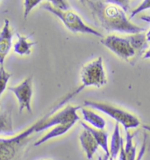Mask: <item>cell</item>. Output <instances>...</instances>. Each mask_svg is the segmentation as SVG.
Segmentation results:
<instances>
[{
    "instance_id": "obj_1",
    "label": "cell",
    "mask_w": 150,
    "mask_h": 160,
    "mask_svg": "<svg viewBox=\"0 0 150 160\" xmlns=\"http://www.w3.org/2000/svg\"><path fill=\"white\" fill-rule=\"evenodd\" d=\"M87 4L94 17L106 31L128 34L143 33L145 31L143 28L132 23L126 12L116 5L99 0H90Z\"/></svg>"
},
{
    "instance_id": "obj_9",
    "label": "cell",
    "mask_w": 150,
    "mask_h": 160,
    "mask_svg": "<svg viewBox=\"0 0 150 160\" xmlns=\"http://www.w3.org/2000/svg\"><path fill=\"white\" fill-rule=\"evenodd\" d=\"M79 141L87 158L91 159L99 147V143L94 138L93 135L88 129L84 128V130L80 134Z\"/></svg>"
},
{
    "instance_id": "obj_6",
    "label": "cell",
    "mask_w": 150,
    "mask_h": 160,
    "mask_svg": "<svg viewBox=\"0 0 150 160\" xmlns=\"http://www.w3.org/2000/svg\"><path fill=\"white\" fill-rule=\"evenodd\" d=\"M80 79L82 82V85L80 86L81 90L89 86L100 88L106 85L107 78L104 67L103 57H97L92 61L85 63L80 72Z\"/></svg>"
},
{
    "instance_id": "obj_3",
    "label": "cell",
    "mask_w": 150,
    "mask_h": 160,
    "mask_svg": "<svg viewBox=\"0 0 150 160\" xmlns=\"http://www.w3.org/2000/svg\"><path fill=\"white\" fill-rule=\"evenodd\" d=\"M41 119L19 134L10 137H0V160H22L32 136L37 133Z\"/></svg>"
},
{
    "instance_id": "obj_15",
    "label": "cell",
    "mask_w": 150,
    "mask_h": 160,
    "mask_svg": "<svg viewBox=\"0 0 150 160\" xmlns=\"http://www.w3.org/2000/svg\"><path fill=\"white\" fill-rule=\"evenodd\" d=\"M133 136L129 132L126 130V142L124 143V150L127 160H141L145 152V144L142 146L139 156L136 157V147L133 144Z\"/></svg>"
},
{
    "instance_id": "obj_16",
    "label": "cell",
    "mask_w": 150,
    "mask_h": 160,
    "mask_svg": "<svg viewBox=\"0 0 150 160\" xmlns=\"http://www.w3.org/2000/svg\"><path fill=\"white\" fill-rule=\"evenodd\" d=\"M18 40L13 45V51L19 56H29L32 51V48L35 45L34 42H30L28 36H23L16 33Z\"/></svg>"
},
{
    "instance_id": "obj_20",
    "label": "cell",
    "mask_w": 150,
    "mask_h": 160,
    "mask_svg": "<svg viewBox=\"0 0 150 160\" xmlns=\"http://www.w3.org/2000/svg\"><path fill=\"white\" fill-rule=\"evenodd\" d=\"M148 9H150V0H143L141 5H138L135 9L132 11L131 14H130V19H133L137 14H139V13L142 12L143 11Z\"/></svg>"
},
{
    "instance_id": "obj_10",
    "label": "cell",
    "mask_w": 150,
    "mask_h": 160,
    "mask_svg": "<svg viewBox=\"0 0 150 160\" xmlns=\"http://www.w3.org/2000/svg\"><path fill=\"white\" fill-rule=\"evenodd\" d=\"M75 123H68V124H61V125H57L50 128V130L46 133L43 137H41L39 140L34 142V146L37 147L47 142V141L56 138V137H61L63 135H65L66 133L70 130L71 128H73V126L75 125Z\"/></svg>"
},
{
    "instance_id": "obj_27",
    "label": "cell",
    "mask_w": 150,
    "mask_h": 160,
    "mask_svg": "<svg viewBox=\"0 0 150 160\" xmlns=\"http://www.w3.org/2000/svg\"><path fill=\"white\" fill-rule=\"evenodd\" d=\"M0 2H1V0H0Z\"/></svg>"
},
{
    "instance_id": "obj_13",
    "label": "cell",
    "mask_w": 150,
    "mask_h": 160,
    "mask_svg": "<svg viewBox=\"0 0 150 160\" xmlns=\"http://www.w3.org/2000/svg\"><path fill=\"white\" fill-rule=\"evenodd\" d=\"M80 110L84 120L87 123H89L91 127L99 129H104L106 126V121L104 119V117L99 115V113H95L93 110L90 109L87 107L81 108Z\"/></svg>"
},
{
    "instance_id": "obj_11",
    "label": "cell",
    "mask_w": 150,
    "mask_h": 160,
    "mask_svg": "<svg viewBox=\"0 0 150 160\" xmlns=\"http://www.w3.org/2000/svg\"><path fill=\"white\" fill-rule=\"evenodd\" d=\"M0 135L8 137L14 135L12 112L9 108L3 106L0 108Z\"/></svg>"
},
{
    "instance_id": "obj_23",
    "label": "cell",
    "mask_w": 150,
    "mask_h": 160,
    "mask_svg": "<svg viewBox=\"0 0 150 160\" xmlns=\"http://www.w3.org/2000/svg\"><path fill=\"white\" fill-rule=\"evenodd\" d=\"M145 34H146V39H147L148 42H150V29L145 33Z\"/></svg>"
},
{
    "instance_id": "obj_5",
    "label": "cell",
    "mask_w": 150,
    "mask_h": 160,
    "mask_svg": "<svg viewBox=\"0 0 150 160\" xmlns=\"http://www.w3.org/2000/svg\"><path fill=\"white\" fill-rule=\"evenodd\" d=\"M85 106L87 108L99 110L102 113L107 114L108 116L113 118L116 122L120 124L125 128V130H129L132 128H136L141 125L140 119L134 114L127 112L123 108L115 107L112 104L94 101V100H85Z\"/></svg>"
},
{
    "instance_id": "obj_12",
    "label": "cell",
    "mask_w": 150,
    "mask_h": 160,
    "mask_svg": "<svg viewBox=\"0 0 150 160\" xmlns=\"http://www.w3.org/2000/svg\"><path fill=\"white\" fill-rule=\"evenodd\" d=\"M82 126L84 128L88 129L94 138L96 139L97 142L99 143V147H101V149L103 150L104 152L105 153L106 158L109 159L110 158V151H109V144H108V134L107 132L104 129H99V128H95L89 126L88 124L85 122H81Z\"/></svg>"
},
{
    "instance_id": "obj_19",
    "label": "cell",
    "mask_w": 150,
    "mask_h": 160,
    "mask_svg": "<svg viewBox=\"0 0 150 160\" xmlns=\"http://www.w3.org/2000/svg\"><path fill=\"white\" fill-rule=\"evenodd\" d=\"M104 3L110 4V5H116L118 7L121 8L125 12L129 11L130 5H129V0H104Z\"/></svg>"
},
{
    "instance_id": "obj_14",
    "label": "cell",
    "mask_w": 150,
    "mask_h": 160,
    "mask_svg": "<svg viewBox=\"0 0 150 160\" xmlns=\"http://www.w3.org/2000/svg\"><path fill=\"white\" fill-rule=\"evenodd\" d=\"M123 144H124V142H123V139H122L121 135H120L119 124L116 122L113 135L111 137L110 146H109L110 158H112L113 159H116L119 154V151H120V149H121Z\"/></svg>"
},
{
    "instance_id": "obj_25",
    "label": "cell",
    "mask_w": 150,
    "mask_h": 160,
    "mask_svg": "<svg viewBox=\"0 0 150 160\" xmlns=\"http://www.w3.org/2000/svg\"><path fill=\"white\" fill-rule=\"evenodd\" d=\"M80 2L82 3V4H86V3H88L90 0H79Z\"/></svg>"
},
{
    "instance_id": "obj_21",
    "label": "cell",
    "mask_w": 150,
    "mask_h": 160,
    "mask_svg": "<svg viewBox=\"0 0 150 160\" xmlns=\"http://www.w3.org/2000/svg\"><path fill=\"white\" fill-rule=\"evenodd\" d=\"M49 2V4L57 9L66 11L70 9V6L68 4L67 0H47Z\"/></svg>"
},
{
    "instance_id": "obj_26",
    "label": "cell",
    "mask_w": 150,
    "mask_h": 160,
    "mask_svg": "<svg viewBox=\"0 0 150 160\" xmlns=\"http://www.w3.org/2000/svg\"><path fill=\"white\" fill-rule=\"evenodd\" d=\"M1 106H2V105H1V104H0V108H1Z\"/></svg>"
},
{
    "instance_id": "obj_7",
    "label": "cell",
    "mask_w": 150,
    "mask_h": 160,
    "mask_svg": "<svg viewBox=\"0 0 150 160\" xmlns=\"http://www.w3.org/2000/svg\"><path fill=\"white\" fill-rule=\"evenodd\" d=\"M7 89L12 92L19 102V112L22 113L23 110H27L29 113H32V97L33 94V76L27 77L19 84V85L8 87Z\"/></svg>"
},
{
    "instance_id": "obj_22",
    "label": "cell",
    "mask_w": 150,
    "mask_h": 160,
    "mask_svg": "<svg viewBox=\"0 0 150 160\" xmlns=\"http://www.w3.org/2000/svg\"><path fill=\"white\" fill-rule=\"evenodd\" d=\"M143 58H144V59H149L150 58V46H148V49H146V51L144 52Z\"/></svg>"
},
{
    "instance_id": "obj_8",
    "label": "cell",
    "mask_w": 150,
    "mask_h": 160,
    "mask_svg": "<svg viewBox=\"0 0 150 160\" xmlns=\"http://www.w3.org/2000/svg\"><path fill=\"white\" fill-rule=\"evenodd\" d=\"M12 47V32L9 19H5L3 28L0 32V65H4L5 58Z\"/></svg>"
},
{
    "instance_id": "obj_18",
    "label": "cell",
    "mask_w": 150,
    "mask_h": 160,
    "mask_svg": "<svg viewBox=\"0 0 150 160\" xmlns=\"http://www.w3.org/2000/svg\"><path fill=\"white\" fill-rule=\"evenodd\" d=\"M43 0H24V18L25 19L27 18L31 11L40 5Z\"/></svg>"
},
{
    "instance_id": "obj_4",
    "label": "cell",
    "mask_w": 150,
    "mask_h": 160,
    "mask_svg": "<svg viewBox=\"0 0 150 160\" xmlns=\"http://www.w3.org/2000/svg\"><path fill=\"white\" fill-rule=\"evenodd\" d=\"M41 8L49 12L56 17L61 20L66 28L69 29L70 32L74 33H85V34H92L94 36L103 38V34L98 30L90 28L87 24L84 22V20L75 12L70 10H62L55 8L49 3H46L41 5Z\"/></svg>"
},
{
    "instance_id": "obj_17",
    "label": "cell",
    "mask_w": 150,
    "mask_h": 160,
    "mask_svg": "<svg viewBox=\"0 0 150 160\" xmlns=\"http://www.w3.org/2000/svg\"><path fill=\"white\" fill-rule=\"evenodd\" d=\"M12 76V73L5 70V66L0 65V97L5 92L6 88H8L7 85Z\"/></svg>"
},
{
    "instance_id": "obj_24",
    "label": "cell",
    "mask_w": 150,
    "mask_h": 160,
    "mask_svg": "<svg viewBox=\"0 0 150 160\" xmlns=\"http://www.w3.org/2000/svg\"><path fill=\"white\" fill-rule=\"evenodd\" d=\"M142 128H143L145 130H147V131L150 132V125L149 124H145V125H143V126H142Z\"/></svg>"
},
{
    "instance_id": "obj_2",
    "label": "cell",
    "mask_w": 150,
    "mask_h": 160,
    "mask_svg": "<svg viewBox=\"0 0 150 160\" xmlns=\"http://www.w3.org/2000/svg\"><path fill=\"white\" fill-rule=\"evenodd\" d=\"M105 48L122 59L128 61L141 52H145L148 47L146 34L143 33L129 34L128 36H118L110 34L100 40Z\"/></svg>"
}]
</instances>
